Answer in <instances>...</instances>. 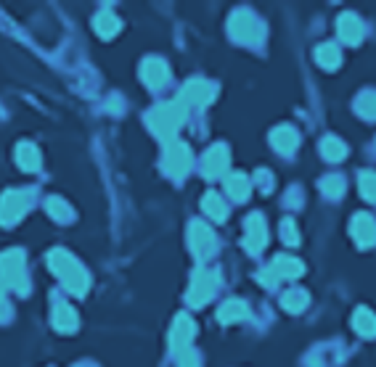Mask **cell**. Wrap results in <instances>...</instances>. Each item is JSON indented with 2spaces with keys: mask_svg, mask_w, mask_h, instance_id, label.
<instances>
[{
  "mask_svg": "<svg viewBox=\"0 0 376 367\" xmlns=\"http://www.w3.org/2000/svg\"><path fill=\"white\" fill-rule=\"evenodd\" d=\"M51 267H53V272L61 278V283L72 291V294L82 296L88 291V285H91V278H88V272L82 270V267L77 265L75 259L66 254V251H53L51 254Z\"/></svg>",
  "mask_w": 376,
  "mask_h": 367,
  "instance_id": "obj_1",
  "label": "cell"
},
{
  "mask_svg": "<svg viewBox=\"0 0 376 367\" xmlns=\"http://www.w3.org/2000/svg\"><path fill=\"white\" fill-rule=\"evenodd\" d=\"M183 114H186V106H183V103H178V101H175V103H162V106H156V109L149 114L151 130L170 140V138L175 135V130L181 127Z\"/></svg>",
  "mask_w": 376,
  "mask_h": 367,
  "instance_id": "obj_2",
  "label": "cell"
},
{
  "mask_svg": "<svg viewBox=\"0 0 376 367\" xmlns=\"http://www.w3.org/2000/svg\"><path fill=\"white\" fill-rule=\"evenodd\" d=\"M0 278L6 283V288H16L19 294H27V272H24V254L6 251L0 254Z\"/></svg>",
  "mask_w": 376,
  "mask_h": 367,
  "instance_id": "obj_3",
  "label": "cell"
},
{
  "mask_svg": "<svg viewBox=\"0 0 376 367\" xmlns=\"http://www.w3.org/2000/svg\"><path fill=\"white\" fill-rule=\"evenodd\" d=\"M215 285H217V272H215V270H207V267L196 270L194 283H191V288H188V304L196 307V304L210 301L212 294H215Z\"/></svg>",
  "mask_w": 376,
  "mask_h": 367,
  "instance_id": "obj_4",
  "label": "cell"
},
{
  "mask_svg": "<svg viewBox=\"0 0 376 367\" xmlns=\"http://www.w3.org/2000/svg\"><path fill=\"white\" fill-rule=\"evenodd\" d=\"M302 272H305V267H302L300 259H292V256H276V259H273V265L268 267V270H262V272H260V280H262L265 285H273L276 280L300 278Z\"/></svg>",
  "mask_w": 376,
  "mask_h": 367,
  "instance_id": "obj_5",
  "label": "cell"
},
{
  "mask_svg": "<svg viewBox=\"0 0 376 367\" xmlns=\"http://www.w3.org/2000/svg\"><path fill=\"white\" fill-rule=\"evenodd\" d=\"M228 32L236 43H252L260 37V24L249 11H236L228 21Z\"/></svg>",
  "mask_w": 376,
  "mask_h": 367,
  "instance_id": "obj_6",
  "label": "cell"
},
{
  "mask_svg": "<svg viewBox=\"0 0 376 367\" xmlns=\"http://www.w3.org/2000/svg\"><path fill=\"white\" fill-rule=\"evenodd\" d=\"M30 209V196L21 191H8L0 198V222L3 225H14L24 217V211Z\"/></svg>",
  "mask_w": 376,
  "mask_h": 367,
  "instance_id": "obj_7",
  "label": "cell"
},
{
  "mask_svg": "<svg viewBox=\"0 0 376 367\" xmlns=\"http://www.w3.org/2000/svg\"><path fill=\"white\" fill-rule=\"evenodd\" d=\"M188 169H191V151H188V146L172 140L165 153V172L172 177H183Z\"/></svg>",
  "mask_w": 376,
  "mask_h": 367,
  "instance_id": "obj_8",
  "label": "cell"
},
{
  "mask_svg": "<svg viewBox=\"0 0 376 367\" xmlns=\"http://www.w3.org/2000/svg\"><path fill=\"white\" fill-rule=\"evenodd\" d=\"M212 93H215V88H212L210 82H204V79H191V82L183 85L178 103H183V106H204V103L212 101Z\"/></svg>",
  "mask_w": 376,
  "mask_h": 367,
  "instance_id": "obj_9",
  "label": "cell"
},
{
  "mask_svg": "<svg viewBox=\"0 0 376 367\" xmlns=\"http://www.w3.org/2000/svg\"><path fill=\"white\" fill-rule=\"evenodd\" d=\"M350 233L355 238V243L361 246V249H368V246H374L376 243V222L371 214H355L352 217V225H350Z\"/></svg>",
  "mask_w": 376,
  "mask_h": 367,
  "instance_id": "obj_10",
  "label": "cell"
},
{
  "mask_svg": "<svg viewBox=\"0 0 376 367\" xmlns=\"http://www.w3.org/2000/svg\"><path fill=\"white\" fill-rule=\"evenodd\" d=\"M244 243H247V249L257 254V251L265 249V243H268V230H265V222L260 214H252L249 220H247V238H244Z\"/></svg>",
  "mask_w": 376,
  "mask_h": 367,
  "instance_id": "obj_11",
  "label": "cell"
},
{
  "mask_svg": "<svg viewBox=\"0 0 376 367\" xmlns=\"http://www.w3.org/2000/svg\"><path fill=\"white\" fill-rule=\"evenodd\" d=\"M188 241H191V249L196 256H207L212 251V243H215V235L204 222H194L188 230Z\"/></svg>",
  "mask_w": 376,
  "mask_h": 367,
  "instance_id": "obj_12",
  "label": "cell"
},
{
  "mask_svg": "<svg viewBox=\"0 0 376 367\" xmlns=\"http://www.w3.org/2000/svg\"><path fill=\"white\" fill-rule=\"evenodd\" d=\"M196 328L191 323V317L188 314H178L175 317V328H172V349L175 352H186L188 349V344H191V338H194Z\"/></svg>",
  "mask_w": 376,
  "mask_h": 367,
  "instance_id": "obj_13",
  "label": "cell"
},
{
  "mask_svg": "<svg viewBox=\"0 0 376 367\" xmlns=\"http://www.w3.org/2000/svg\"><path fill=\"white\" fill-rule=\"evenodd\" d=\"M228 167V148L226 146H212L207 151V156H204V167H202V172L207 177H220L226 172Z\"/></svg>",
  "mask_w": 376,
  "mask_h": 367,
  "instance_id": "obj_14",
  "label": "cell"
},
{
  "mask_svg": "<svg viewBox=\"0 0 376 367\" xmlns=\"http://www.w3.org/2000/svg\"><path fill=\"white\" fill-rule=\"evenodd\" d=\"M337 30H339V37L345 40L347 45H358L363 40V24L355 14H342L339 21H337Z\"/></svg>",
  "mask_w": 376,
  "mask_h": 367,
  "instance_id": "obj_15",
  "label": "cell"
},
{
  "mask_svg": "<svg viewBox=\"0 0 376 367\" xmlns=\"http://www.w3.org/2000/svg\"><path fill=\"white\" fill-rule=\"evenodd\" d=\"M141 77L149 88H162L167 82V64L162 59H146L141 66Z\"/></svg>",
  "mask_w": 376,
  "mask_h": 367,
  "instance_id": "obj_16",
  "label": "cell"
},
{
  "mask_svg": "<svg viewBox=\"0 0 376 367\" xmlns=\"http://www.w3.org/2000/svg\"><path fill=\"white\" fill-rule=\"evenodd\" d=\"M271 143H273L276 151H281V153H292V151L297 148V143H300V138H297V130H294V127L284 124V127H276V130H273Z\"/></svg>",
  "mask_w": 376,
  "mask_h": 367,
  "instance_id": "obj_17",
  "label": "cell"
},
{
  "mask_svg": "<svg viewBox=\"0 0 376 367\" xmlns=\"http://www.w3.org/2000/svg\"><path fill=\"white\" fill-rule=\"evenodd\" d=\"M53 325L59 328L61 333H72L77 328V314L69 304H56L53 309Z\"/></svg>",
  "mask_w": 376,
  "mask_h": 367,
  "instance_id": "obj_18",
  "label": "cell"
},
{
  "mask_svg": "<svg viewBox=\"0 0 376 367\" xmlns=\"http://www.w3.org/2000/svg\"><path fill=\"white\" fill-rule=\"evenodd\" d=\"M352 325H355V330L361 333V336H376V314L371 309L361 307L355 314H352Z\"/></svg>",
  "mask_w": 376,
  "mask_h": 367,
  "instance_id": "obj_19",
  "label": "cell"
},
{
  "mask_svg": "<svg viewBox=\"0 0 376 367\" xmlns=\"http://www.w3.org/2000/svg\"><path fill=\"white\" fill-rule=\"evenodd\" d=\"M16 162H19L21 169L35 172V169L40 167V153H37V148L30 146V143H21V146L16 148Z\"/></svg>",
  "mask_w": 376,
  "mask_h": 367,
  "instance_id": "obj_20",
  "label": "cell"
},
{
  "mask_svg": "<svg viewBox=\"0 0 376 367\" xmlns=\"http://www.w3.org/2000/svg\"><path fill=\"white\" fill-rule=\"evenodd\" d=\"M316 61L323 66V69H337L339 61H342V53H339V48L334 43H323L316 50Z\"/></svg>",
  "mask_w": 376,
  "mask_h": 367,
  "instance_id": "obj_21",
  "label": "cell"
},
{
  "mask_svg": "<svg viewBox=\"0 0 376 367\" xmlns=\"http://www.w3.org/2000/svg\"><path fill=\"white\" fill-rule=\"evenodd\" d=\"M202 206H204V214H207L210 220H226V214H228L226 201H223L217 193H207Z\"/></svg>",
  "mask_w": 376,
  "mask_h": 367,
  "instance_id": "obj_22",
  "label": "cell"
},
{
  "mask_svg": "<svg viewBox=\"0 0 376 367\" xmlns=\"http://www.w3.org/2000/svg\"><path fill=\"white\" fill-rule=\"evenodd\" d=\"M226 193L233 201H244L249 196V177L244 175H231L226 182Z\"/></svg>",
  "mask_w": 376,
  "mask_h": 367,
  "instance_id": "obj_23",
  "label": "cell"
},
{
  "mask_svg": "<svg viewBox=\"0 0 376 367\" xmlns=\"http://www.w3.org/2000/svg\"><path fill=\"white\" fill-rule=\"evenodd\" d=\"M93 24H96V30H98V35H101V37H114V35L120 32V19L111 14V11L98 14Z\"/></svg>",
  "mask_w": 376,
  "mask_h": 367,
  "instance_id": "obj_24",
  "label": "cell"
},
{
  "mask_svg": "<svg viewBox=\"0 0 376 367\" xmlns=\"http://www.w3.org/2000/svg\"><path fill=\"white\" fill-rule=\"evenodd\" d=\"M241 317H247V304L244 301H226L223 307H220V312H217V320L220 323H236V320H241Z\"/></svg>",
  "mask_w": 376,
  "mask_h": 367,
  "instance_id": "obj_25",
  "label": "cell"
},
{
  "mask_svg": "<svg viewBox=\"0 0 376 367\" xmlns=\"http://www.w3.org/2000/svg\"><path fill=\"white\" fill-rule=\"evenodd\" d=\"M321 153L329 159V162H342L347 156V146L339 140V138H323L321 143Z\"/></svg>",
  "mask_w": 376,
  "mask_h": 367,
  "instance_id": "obj_26",
  "label": "cell"
},
{
  "mask_svg": "<svg viewBox=\"0 0 376 367\" xmlns=\"http://www.w3.org/2000/svg\"><path fill=\"white\" fill-rule=\"evenodd\" d=\"M281 304H284V309H289V312H302V309L307 307V294L300 291V288H292L289 294H284Z\"/></svg>",
  "mask_w": 376,
  "mask_h": 367,
  "instance_id": "obj_27",
  "label": "cell"
},
{
  "mask_svg": "<svg viewBox=\"0 0 376 367\" xmlns=\"http://www.w3.org/2000/svg\"><path fill=\"white\" fill-rule=\"evenodd\" d=\"M358 114L366 119H376V93H363L358 103H355Z\"/></svg>",
  "mask_w": 376,
  "mask_h": 367,
  "instance_id": "obj_28",
  "label": "cell"
},
{
  "mask_svg": "<svg viewBox=\"0 0 376 367\" xmlns=\"http://www.w3.org/2000/svg\"><path fill=\"white\" fill-rule=\"evenodd\" d=\"M321 191L326 193V196H331V198H339V196L345 193V180L339 175L323 177V180H321Z\"/></svg>",
  "mask_w": 376,
  "mask_h": 367,
  "instance_id": "obj_29",
  "label": "cell"
},
{
  "mask_svg": "<svg viewBox=\"0 0 376 367\" xmlns=\"http://www.w3.org/2000/svg\"><path fill=\"white\" fill-rule=\"evenodd\" d=\"M48 211H51V217H56L59 222H66L72 217V209L64 204L61 198H48Z\"/></svg>",
  "mask_w": 376,
  "mask_h": 367,
  "instance_id": "obj_30",
  "label": "cell"
},
{
  "mask_svg": "<svg viewBox=\"0 0 376 367\" xmlns=\"http://www.w3.org/2000/svg\"><path fill=\"white\" fill-rule=\"evenodd\" d=\"M361 193L368 201H376V175L374 172H363L361 175Z\"/></svg>",
  "mask_w": 376,
  "mask_h": 367,
  "instance_id": "obj_31",
  "label": "cell"
},
{
  "mask_svg": "<svg viewBox=\"0 0 376 367\" xmlns=\"http://www.w3.org/2000/svg\"><path fill=\"white\" fill-rule=\"evenodd\" d=\"M281 238H284L289 246H297V243H300V233H297V227H294L292 220H284V225H281Z\"/></svg>",
  "mask_w": 376,
  "mask_h": 367,
  "instance_id": "obj_32",
  "label": "cell"
},
{
  "mask_svg": "<svg viewBox=\"0 0 376 367\" xmlns=\"http://www.w3.org/2000/svg\"><path fill=\"white\" fill-rule=\"evenodd\" d=\"M196 365H199V357H196V352L186 349V352L181 354V367H196Z\"/></svg>",
  "mask_w": 376,
  "mask_h": 367,
  "instance_id": "obj_33",
  "label": "cell"
},
{
  "mask_svg": "<svg viewBox=\"0 0 376 367\" xmlns=\"http://www.w3.org/2000/svg\"><path fill=\"white\" fill-rule=\"evenodd\" d=\"M0 299H3V283H0Z\"/></svg>",
  "mask_w": 376,
  "mask_h": 367,
  "instance_id": "obj_34",
  "label": "cell"
}]
</instances>
